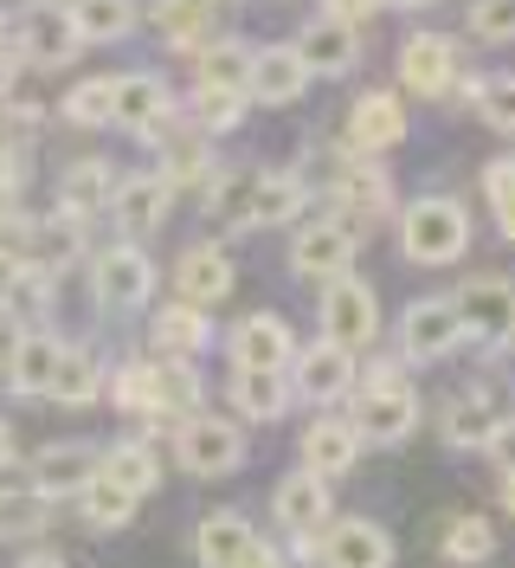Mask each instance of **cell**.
Wrapping results in <instances>:
<instances>
[{
    "label": "cell",
    "instance_id": "1",
    "mask_svg": "<svg viewBox=\"0 0 515 568\" xmlns=\"http://www.w3.org/2000/svg\"><path fill=\"white\" fill-rule=\"evenodd\" d=\"M354 426L368 446H400L419 433V394H412L400 362H374L354 388Z\"/></svg>",
    "mask_w": 515,
    "mask_h": 568
},
{
    "label": "cell",
    "instance_id": "2",
    "mask_svg": "<svg viewBox=\"0 0 515 568\" xmlns=\"http://www.w3.org/2000/svg\"><path fill=\"white\" fill-rule=\"evenodd\" d=\"M400 252L412 265H457L471 252V213L451 194H425V201L400 207Z\"/></svg>",
    "mask_w": 515,
    "mask_h": 568
},
{
    "label": "cell",
    "instance_id": "3",
    "mask_svg": "<svg viewBox=\"0 0 515 568\" xmlns=\"http://www.w3.org/2000/svg\"><path fill=\"white\" fill-rule=\"evenodd\" d=\"M290 542L316 568H393V536L374 517H329L316 536H290Z\"/></svg>",
    "mask_w": 515,
    "mask_h": 568
},
{
    "label": "cell",
    "instance_id": "4",
    "mask_svg": "<svg viewBox=\"0 0 515 568\" xmlns=\"http://www.w3.org/2000/svg\"><path fill=\"white\" fill-rule=\"evenodd\" d=\"M174 459L181 471H194V478H233L245 465V426L239 420H219V414H187L181 433H174Z\"/></svg>",
    "mask_w": 515,
    "mask_h": 568
},
{
    "label": "cell",
    "instance_id": "5",
    "mask_svg": "<svg viewBox=\"0 0 515 568\" xmlns=\"http://www.w3.org/2000/svg\"><path fill=\"white\" fill-rule=\"evenodd\" d=\"M91 291H97L103 317H130V311H142L148 291H155V265H148V252H142L136 240L103 246L97 265H91Z\"/></svg>",
    "mask_w": 515,
    "mask_h": 568
},
{
    "label": "cell",
    "instance_id": "6",
    "mask_svg": "<svg viewBox=\"0 0 515 568\" xmlns=\"http://www.w3.org/2000/svg\"><path fill=\"white\" fill-rule=\"evenodd\" d=\"M464 311L457 297H412L400 317V362H445L464 349Z\"/></svg>",
    "mask_w": 515,
    "mask_h": 568
},
{
    "label": "cell",
    "instance_id": "7",
    "mask_svg": "<svg viewBox=\"0 0 515 568\" xmlns=\"http://www.w3.org/2000/svg\"><path fill=\"white\" fill-rule=\"evenodd\" d=\"M322 336L329 343H342V349H374V336H380V297H374V284H361L354 272L336 284H322Z\"/></svg>",
    "mask_w": 515,
    "mask_h": 568
},
{
    "label": "cell",
    "instance_id": "8",
    "mask_svg": "<svg viewBox=\"0 0 515 568\" xmlns=\"http://www.w3.org/2000/svg\"><path fill=\"white\" fill-rule=\"evenodd\" d=\"M354 246H361V226L354 220H309V226H297V240H290V272L297 278H316V284H336V278H348Z\"/></svg>",
    "mask_w": 515,
    "mask_h": 568
},
{
    "label": "cell",
    "instance_id": "9",
    "mask_svg": "<svg viewBox=\"0 0 515 568\" xmlns=\"http://www.w3.org/2000/svg\"><path fill=\"white\" fill-rule=\"evenodd\" d=\"M290 388L303 394L309 407H336L342 394L361 388V368H354V349H342V343H309V349H297V362H290Z\"/></svg>",
    "mask_w": 515,
    "mask_h": 568
},
{
    "label": "cell",
    "instance_id": "10",
    "mask_svg": "<svg viewBox=\"0 0 515 568\" xmlns=\"http://www.w3.org/2000/svg\"><path fill=\"white\" fill-rule=\"evenodd\" d=\"M110 123H123V130L142 136V142H162L174 130L168 84H162L155 71H130V78H116V110H110Z\"/></svg>",
    "mask_w": 515,
    "mask_h": 568
},
{
    "label": "cell",
    "instance_id": "11",
    "mask_svg": "<svg viewBox=\"0 0 515 568\" xmlns=\"http://www.w3.org/2000/svg\"><path fill=\"white\" fill-rule=\"evenodd\" d=\"M329 485H336V478H322V471H309V465H303V471H290V478L271 491V524L284 536H316L329 517H336Z\"/></svg>",
    "mask_w": 515,
    "mask_h": 568
},
{
    "label": "cell",
    "instance_id": "12",
    "mask_svg": "<svg viewBox=\"0 0 515 568\" xmlns=\"http://www.w3.org/2000/svg\"><path fill=\"white\" fill-rule=\"evenodd\" d=\"M451 297L464 311L471 343H509L515 336V284L509 278H471V284H457Z\"/></svg>",
    "mask_w": 515,
    "mask_h": 568
},
{
    "label": "cell",
    "instance_id": "13",
    "mask_svg": "<svg viewBox=\"0 0 515 568\" xmlns=\"http://www.w3.org/2000/svg\"><path fill=\"white\" fill-rule=\"evenodd\" d=\"M400 78H406L412 98H445V91H457V39L412 33L400 45Z\"/></svg>",
    "mask_w": 515,
    "mask_h": 568
},
{
    "label": "cell",
    "instance_id": "14",
    "mask_svg": "<svg viewBox=\"0 0 515 568\" xmlns=\"http://www.w3.org/2000/svg\"><path fill=\"white\" fill-rule=\"evenodd\" d=\"M97 471H103V453L91 439H52V446L33 453V485L45 497H78Z\"/></svg>",
    "mask_w": 515,
    "mask_h": 568
},
{
    "label": "cell",
    "instance_id": "15",
    "mask_svg": "<svg viewBox=\"0 0 515 568\" xmlns=\"http://www.w3.org/2000/svg\"><path fill=\"white\" fill-rule=\"evenodd\" d=\"M361 426L354 414H322V420L303 426V465L309 471H322V478H348L354 465H361Z\"/></svg>",
    "mask_w": 515,
    "mask_h": 568
},
{
    "label": "cell",
    "instance_id": "16",
    "mask_svg": "<svg viewBox=\"0 0 515 568\" xmlns=\"http://www.w3.org/2000/svg\"><path fill=\"white\" fill-rule=\"evenodd\" d=\"M59 362H65V343L45 336V329H20L13 349H7V388L27 394V400H52V382H59Z\"/></svg>",
    "mask_w": 515,
    "mask_h": 568
},
{
    "label": "cell",
    "instance_id": "17",
    "mask_svg": "<svg viewBox=\"0 0 515 568\" xmlns=\"http://www.w3.org/2000/svg\"><path fill=\"white\" fill-rule=\"evenodd\" d=\"M400 142H406V104H400L393 91L354 98V110H348V149H354V155H387V149H400Z\"/></svg>",
    "mask_w": 515,
    "mask_h": 568
},
{
    "label": "cell",
    "instance_id": "18",
    "mask_svg": "<svg viewBox=\"0 0 515 568\" xmlns=\"http://www.w3.org/2000/svg\"><path fill=\"white\" fill-rule=\"evenodd\" d=\"M226 355H233V368H290V362H297V336H290V323L284 317L251 311V317L233 329Z\"/></svg>",
    "mask_w": 515,
    "mask_h": 568
},
{
    "label": "cell",
    "instance_id": "19",
    "mask_svg": "<svg viewBox=\"0 0 515 568\" xmlns=\"http://www.w3.org/2000/svg\"><path fill=\"white\" fill-rule=\"evenodd\" d=\"M336 201L354 226H380L387 213H393V181L380 175V162L368 155H348L342 169H336Z\"/></svg>",
    "mask_w": 515,
    "mask_h": 568
},
{
    "label": "cell",
    "instance_id": "20",
    "mask_svg": "<svg viewBox=\"0 0 515 568\" xmlns=\"http://www.w3.org/2000/svg\"><path fill=\"white\" fill-rule=\"evenodd\" d=\"M309 78H316V71H309V59L297 52V39L251 52V98H258V104H297L309 91Z\"/></svg>",
    "mask_w": 515,
    "mask_h": 568
},
{
    "label": "cell",
    "instance_id": "21",
    "mask_svg": "<svg viewBox=\"0 0 515 568\" xmlns=\"http://www.w3.org/2000/svg\"><path fill=\"white\" fill-rule=\"evenodd\" d=\"M78 27H71V7L59 13V7H27V20H20V59H33V65L59 71L78 59Z\"/></svg>",
    "mask_w": 515,
    "mask_h": 568
},
{
    "label": "cell",
    "instance_id": "22",
    "mask_svg": "<svg viewBox=\"0 0 515 568\" xmlns=\"http://www.w3.org/2000/svg\"><path fill=\"white\" fill-rule=\"evenodd\" d=\"M168 207H174V181L168 175H130L123 187H116L110 220L123 226V240H148V233L168 220Z\"/></svg>",
    "mask_w": 515,
    "mask_h": 568
},
{
    "label": "cell",
    "instance_id": "23",
    "mask_svg": "<svg viewBox=\"0 0 515 568\" xmlns=\"http://www.w3.org/2000/svg\"><path fill=\"white\" fill-rule=\"evenodd\" d=\"M148 343H155V355H162V362H194V355L213 343V323H206L200 304L174 297V304H162V311L148 317Z\"/></svg>",
    "mask_w": 515,
    "mask_h": 568
},
{
    "label": "cell",
    "instance_id": "24",
    "mask_svg": "<svg viewBox=\"0 0 515 568\" xmlns=\"http://www.w3.org/2000/svg\"><path fill=\"white\" fill-rule=\"evenodd\" d=\"M174 291H181L187 304H200V311L226 304V297H233V258L219 246H187L174 258Z\"/></svg>",
    "mask_w": 515,
    "mask_h": 568
},
{
    "label": "cell",
    "instance_id": "25",
    "mask_svg": "<svg viewBox=\"0 0 515 568\" xmlns=\"http://www.w3.org/2000/svg\"><path fill=\"white\" fill-rule=\"evenodd\" d=\"M251 549H258V530L245 524V510H213V517H200V530H194L200 568H245Z\"/></svg>",
    "mask_w": 515,
    "mask_h": 568
},
{
    "label": "cell",
    "instance_id": "26",
    "mask_svg": "<svg viewBox=\"0 0 515 568\" xmlns=\"http://www.w3.org/2000/svg\"><path fill=\"white\" fill-rule=\"evenodd\" d=\"M297 52L309 59V71L342 78V71H354V59H361V33H354V20L322 13V20H309L303 33H297Z\"/></svg>",
    "mask_w": 515,
    "mask_h": 568
},
{
    "label": "cell",
    "instance_id": "27",
    "mask_svg": "<svg viewBox=\"0 0 515 568\" xmlns=\"http://www.w3.org/2000/svg\"><path fill=\"white\" fill-rule=\"evenodd\" d=\"M52 291H59V272H52V265H39V258L7 265V278H0V317L7 323H39L45 311H52Z\"/></svg>",
    "mask_w": 515,
    "mask_h": 568
},
{
    "label": "cell",
    "instance_id": "28",
    "mask_svg": "<svg viewBox=\"0 0 515 568\" xmlns=\"http://www.w3.org/2000/svg\"><path fill=\"white\" fill-rule=\"evenodd\" d=\"M116 187H123V181L110 175V162L84 155V162H71L65 175H59V213H71V220H97V213L116 207Z\"/></svg>",
    "mask_w": 515,
    "mask_h": 568
},
{
    "label": "cell",
    "instance_id": "29",
    "mask_svg": "<svg viewBox=\"0 0 515 568\" xmlns=\"http://www.w3.org/2000/svg\"><path fill=\"white\" fill-rule=\"evenodd\" d=\"M290 368H233V414L239 420H284L290 407Z\"/></svg>",
    "mask_w": 515,
    "mask_h": 568
},
{
    "label": "cell",
    "instance_id": "30",
    "mask_svg": "<svg viewBox=\"0 0 515 568\" xmlns=\"http://www.w3.org/2000/svg\"><path fill=\"white\" fill-rule=\"evenodd\" d=\"M251 194H258V169L213 175L206 181V220H213L219 233H245V226H258V220H251Z\"/></svg>",
    "mask_w": 515,
    "mask_h": 568
},
{
    "label": "cell",
    "instance_id": "31",
    "mask_svg": "<svg viewBox=\"0 0 515 568\" xmlns=\"http://www.w3.org/2000/svg\"><path fill=\"white\" fill-rule=\"evenodd\" d=\"M110 400H116V414H130V420H142V426L168 420V414H162V388H155V362H123V368L110 375Z\"/></svg>",
    "mask_w": 515,
    "mask_h": 568
},
{
    "label": "cell",
    "instance_id": "32",
    "mask_svg": "<svg viewBox=\"0 0 515 568\" xmlns=\"http://www.w3.org/2000/svg\"><path fill=\"white\" fill-rule=\"evenodd\" d=\"M309 207V187L303 175H290V169H258V194H251V220L258 226H284V220H297Z\"/></svg>",
    "mask_w": 515,
    "mask_h": 568
},
{
    "label": "cell",
    "instance_id": "33",
    "mask_svg": "<svg viewBox=\"0 0 515 568\" xmlns=\"http://www.w3.org/2000/svg\"><path fill=\"white\" fill-rule=\"evenodd\" d=\"M194 91H245L251 98V52L233 45V39L206 45L200 59H194Z\"/></svg>",
    "mask_w": 515,
    "mask_h": 568
},
{
    "label": "cell",
    "instance_id": "34",
    "mask_svg": "<svg viewBox=\"0 0 515 568\" xmlns=\"http://www.w3.org/2000/svg\"><path fill=\"white\" fill-rule=\"evenodd\" d=\"M162 175L174 181V187H206L213 181V149H206V130L194 123L187 136H162Z\"/></svg>",
    "mask_w": 515,
    "mask_h": 568
},
{
    "label": "cell",
    "instance_id": "35",
    "mask_svg": "<svg viewBox=\"0 0 515 568\" xmlns=\"http://www.w3.org/2000/svg\"><path fill=\"white\" fill-rule=\"evenodd\" d=\"M490 426H496V414H490V400H483L477 388L471 394H457L445 407V420H439V439H445L451 453H471V446H490Z\"/></svg>",
    "mask_w": 515,
    "mask_h": 568
},
{
    "label": "cell",
    "instance_id": "36",
    "mask_svg": "<svg viewBox=\"0 0 515 568\" xmlns=\"http://www.w3.org/2000/svg\"><path fill=\"white\" fill-rule=\"evenodd\" d=\"M136 504H142V497L130 491V485H116L110 471H97V478L78 491V510H84V524H91V530H123V524L136 517Z\"/></svg>",
    "mask_w": 515,
    "mask_h": 568
},
{
    "label": "cell",
    "instance_id": "37",
    "mask_svg": "<svg viewBox=\"0 0 515 568\" xmlns=\"http://www.w3.org/2000/svg\"><path fill=\"white\" fill-rule=\"evenodd\" d=\"M464 104L477 110L490 130L515 136V71H496V78H471V84H464Z\"/></svg>",
    "mask_w": 515,
    "mask_h": 568
},
{
    "label": "cell",
    "instance_id": "38",
    "mask_svg": "<svg viewBox=\"0 0 515 568\" xmlns=\"http://www.w3.org/2000/svg\"><path fill=\"white\" fill-rule=\"evenodd\" d=\"M103 471H110L116 485H130L136 497H148L155 485H162V459H155L142 439H116V446L103 453Z\"/></svg>",
    "mask_w": 515,
    "mask_h": 568
},
{
    "label": "cell",
    "instance_id": "39",
    "mask_svg": "<svg viewBox=\"0 0 515 568\" xmlns=\"http://www.w3.org/2000/svg\"><path fill=\"white\" fill-rule=\"evenodd\" d=\"M84 226H91V220H71V213L39 220V226H33V258H39V265H52V272H65L71 258L84 252Z\"/></svg>",
    "mask_w": 515,
    "mask_h": 568
},
{
    "label": "cell",
    "instance_id": "40",
    "mask_svg": "<svg viewBox=\"0 0 515 568\" xmlns=\"http://www.w3.org/2000/svg\"><path fill=\"white\" fill-rule=\"evenodd\" d=\"M103 394V368L91 349H65V362H59V382H52V400L59 407H91Z\"/></svg>",
    "mask_w": 515,
    "mask_h": 568
},
{
    "label": "cell",
    "instance_id": "41",
    "mask_svg": "<svg viewBox=\"0 0 515 568\" xmlns=\"http://www.w3.org/2000/svg\"><path fill=\"white\" fill-rule=\"evenodd\" d=\"M52 524V497L27 485V491H0V536H13V542H27Z\"/></svg>",
    "mask_w": 515,
    "mask_h": 568
},
{
    "label": "cell",
    "instance_id": "42",
    "mask_svg": "<svg viewBox=\"0 0 515 568\" xmlns=\"http://www.w3.org/2000/svg\"><path fill=\"white\" fill-rule=\"evenodd\" d=\"M490 556H496V530H490V517H477V510L451 517L445 524V562L471 568V562H490Z\"/></svg>",
    "mask_w": 515,
    "mask_h": 568
},
{
    "label": "cell",
    "instance_id": "43",
    "mask_svg": "<svg viewBox=\"0 0 515 568\" xmlns=\"http://www.w3.org/2000/svg\"><path fill=\"white\" fill-rule=\"evenodd\" d=\"M71 27H78V39H123L136 27V0H78Z\"/></svg>",
    "mask_w": 515,
    "mask_h": 568
},
{
    "label": "cell",
    "instance_id": "44",
    "mask_svg": "<svg viewBox=\"0 0 515 568\" xmlns=\"http://www.w3.org/2000/svg\"><path fill=\"white\" fill-rule=\"evenodd\" d=\"M213 13H219V0H155V27L181 45H194L213 27Z\"/></svg>",
    "mask_w": 515,
    "mask_h": 568
},
{
    "label": "cell",
    "instance_id": "45",
    "mask_svg": "<svg viewBox=\"0 0 515 568\" xmlns=\"http://www.w3.org/2000/svg\"><path fill=\"white\" fill-rule=\"evenodd\" d=\"M483 201H490V213H496V233L515 246V155L483 162Z\"/></svg>",
    "mask_w": 515,
    "mask_h": 568
},
{
    "label": "cell",
    "instance_id": "46",
    "mask_svg": "<svg viewBox=\"0 0 515 568\" xmlns=\"http://www.w3.org/2000/svg\"><path fill=\"white\" fill-rule=\"evenodd\" d=\"M245 91H194V123H200L206 136H226V130H239L245 123Z\"/></svg>",
    "mask_w": 515,
    "mask_h": 568
},
{
    "label": "cell",
    "instance_id": "47",
    "mask_svg": "<svg viewBox=\"0 0 515 568\" xmlns=\"http://www.w3.org/2000/svg\"><path fill=\"white\" fill-rule=\"evenodd\" d=\"M110 110H116V78H84L78 91L65 98V123H110Z\"/></svg>",
    "mask_w": 515,
    "mask_h": 568
},
{
    "label": "cell",
    "instance_id": "48",
    "mask_svg": "<svg viewBox=\"0 0 515 568\" xmlns=\"http://www.w3.org/2000/svg\"><path fill=\"white\" fill-rule=\"evenodd\" d=\"M471 33L490 45H509L515 39V0H471Z\"/></svg>",
    "mask_w": 515,
    "mask_h": 568
},
{
    "label": "cell",
    "instance_id": "49",
    "mask_svg": "<svg viewBox=\"0 0 515 568\" xmlns=\"http://www.w3.org/2000/svg\"><path fill=\"white\" fill-rule=\"evenodd\" d=\"M490 465L496 471H515V414H496V426H490Z\"/></svg>",
    "mask_w": 515,
    "mask_h": 568
},
{
    "label": "cell",
    "instance_id": "50",
    "mask_svg": "<svg viewBox=\"0 0 515 568\" xmlns=\"http://www.w3.org/2000/svg\"><path fill=\"white\" fill-rule=\"evenodd\" d=\"M20 187H27V155L7 142V149H0V201H13Z\"/></svg>",
    "mask_w": 515,
    "mask_h": 568
},
{
    "label": "cell",
    "instance_id": "51",
    "mask_svg": "<svg viewBox=\"0 0 515 568\" xmlns=\"http://www.w3.org/2000/svg\"><path fill=\"white\" fill-rule=\"evenodd\" d=\"M374 7H387V0H329V13H336V20H354V27H361Z\"/></svg>",
    "mask_w": 515,
    "mask_h": 568
},
{
    "label": "cell",
    "instance_id": "52",
    "mask_svg": "<svg viewBox=\"0 0 515 568\" xmlns=\"http://www.w3.org/2000/svg\"><path fill=\"white\" fill-rule=\"evenodd\" d=\"M13 71H20V59H13V52H7V45H0V98H7V91H13Z\"/></svg>",
    "mask_w": 515,
    "mask_h": 568
},
{
    "label": "cell",
    "instance_id": "53",
    "mask_svg": "<svg viewBox=\"0 0 515 568\" xmlns=\"http://www.w3.org/2000/svg\"><path fill=\"white\" fill-rule=\"evenodd\" d=\"M245 568H284V556H277V549H265V542H258V549H251V562Z\"/></svg>",
    "mask_w": 515,
    "mask_h": 568
},
{
    "label": "cell",
    "instance_id": "54",
    "mask_svg": "<svg viewBox=\"0 0 515 568\" xmlns=\"http://www.w3.org/2000/svg\"><path fill=\"white\" fill-rule=\"evenodd\" d=\"M13 453H20V446H13V426L0 420V471H7V465H13Z\"/></svg>",
    "mask_w": 515,
    "mask_h": 568
},
{
    "label": "cell",
    "instance_id": "55",
    "mask_svg": "<svg viewBox=\"0 0 515 568\" xmlns=\"http://www.w3.org/2000/svg\"><path fill=\"white\" fill-rule=\"evenodd\" d=\"M20 568H65V556H52V549H39V556H27Z\"/></svg>",
    "mask_w": 515,
    "mask_h": 568
},
{
    "label": "cell",
    "instance_id": "56",
    "mask_svg": "<svg viewBox=\"0 0 515 568\" xmlns=\"http://www.w3.org/2000/svg\"><path fill=\"white\" fill-rule=\"evenodd\" d=\"M503 510L515 517V471H503Z\"/></svg>",
    "mask_w": 515,
    "mask_h": 568
},
{
    "label": "cell",
    "instance_id": "57",
    "mask_svg": "<svg viewBox=\"0 0 515 568\" xmlns=\"http://www.w3.org/2000/svg\"><path fill=\"white\" fill-rule=\"evenodd\" d=\"M387 7H432V0H387Z\"/></svg>",
    "mask_w": 515,
    "mask_h": 568
}]
</instances>
